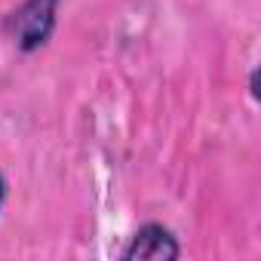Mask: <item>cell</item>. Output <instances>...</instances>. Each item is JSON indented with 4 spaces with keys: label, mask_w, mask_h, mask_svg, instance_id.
Returning <instances> with one entry per match:
<instances>
[{
    "label": "cell",
    "mask_w": 261,
    "mask_h": 261,
    "mask_svg": "<svg viewBox=\"0 0 261 261\" xmlns=\"http://www.w3.org/2000/svg\"><path fill=\"white\" fill-rule=\"evenodd\" d=\"M59 4L62 0H25L19 10L10 13L7 34L22 53H37L40 46H46V40L56 31Z\"/></svg>",
    "instance_id": "obj_1"
},
{
    "label": "cell",
    "mask_w": 261,
    "mask_h": 261,
    "mask_svg": "<svg viewBox=\"0 0 261 261\" xmlns=\"http://www.w3.org/2000/svg\"><path fill=\"white\" fill-rule=\"evenodd\" d=\"M178 255H181L178 240L172 237L169 227H163L157 221L139 227L136 237L129 240V246L120 252L123 261H166V258H178Z\"/></svg>",
    "instance_id": "obj_2"
},
{
    "label": "cell",
    "mask_w": 261,
    "mask_h": 261,
    "mask_svg": "<svg viewBox=\"0 0 261 261\" xmlns=\"http://www.w3.org/2000/svg\"><path fill=\"white\" fill-rule=\"evenodd\" d=\"M4 200H7V178L0 172V206H4Z\"/></svg>",
    "instance_id": "obj_3"
}]
</instances>
